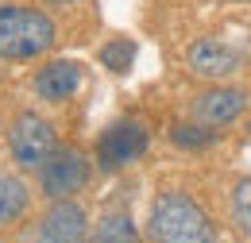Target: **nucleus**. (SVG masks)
<instances>
[{
	"label": "nucleus",
	"mask_w": 251,
	"mask_h": 243,
	"mask_svg": "<svg viewBox=\"0 0 251 243\" xmlns=\"http://www.w3.org/2000/svg\"><path fill=\"white\" fill-rule=\"evenodd\" d=\"M151 243H217V228L209 213L189 193H162L147 216Z\"/></svg>",
	"instance_id": "obj_1"
},
{
	"label": "nucleus",
	"mask_w": 251,
	"mask_h": 243,
	"mask_svg": "<svg viewBox=\"0 0 251 243\" xmlns=\"http://www.w3.org/2000/svg\"><path fill=\"white\" fill-rule=\"evenodd\" d=\"M50 47H54L50 16L24 4H0V58H39Z\"/></svg>",
	"instance_id": "obj_2"
},
{
	"label": "nucleus",
	"mask_w": 251,
	"mask_h": 243,
	"mask_svg": "<svg viewBox=\"0 0 251 243\" xmlns=\"http://www.w3.org/2000/svg\"><path fill=\"white\" fill-rule=\"evenodd\" d=\"M8 147H12V158L20 170H39L58 147V131L39 112H20L8 131Z\"/></svg>",
	"instance_id": "obj_3"
},
{
	"label": "nucleus",
	"mask_w": 251,
	"mask_h": 243,
	"mask_svg": "<svg viewBox=\"0 0 251 243\" xmlns=\"http://www.w3.org/2000/svg\"><path fill=\"white\" fill-rule=\"evenodd\" d=\"M89 182V158L77 147H54V154L39 166V189L47 201H66Z\"/></svg>",
	"instance_id": "obj_4"
},
{
	"label": "nucleus",
	"mask_w": 251,
	"mask_h": 243,
	"mask_svg": "<svg viewBox=\"0 0 251 243\" xmlns=\"http://www.w3.org/2000/svg\"><path fill=\"white\" fill-rule=\"evenodd\" d=\"M147 151V127L135 120L108 123L97 139V166L100 170H124Z\"/></svg>",
	"instance_id": "obj_5"
},
{
	"label": "nucleus",
	"mask_w": 251,
	"mask_h": 243,
	"mask_svg": "<svg viewBox=\"0 0 251 243\" xmlns=\"http://www.w3.org/2000/svg\"><path fill=\"white\" fill-rule=\"evenodd\" d=\"M89 240V216L77 201H50V209L39 220L35 243H85Z\"/></svg>",
	"instance_id": "obj_6"
},
{
	"label": "nucleus",
	"mask_w": 251,
	"mask_h": 243,
	"mask_svg": "<svg viewBox=\"0 0 251 243\" xmlns=\"http://www.w3.org/2000/svg\"><path fill=\"white\" fill-rule=\"evenodd\" d=\"M248 108V89H232V85H217L193 97V120L205 127H224Z\"/></svg>",
	"instance_id": "obj_7"
},
{
	"label": "nucleus",
	"mask_w": 251,
	"mask_h": 243,
	"mask_svg": "<svg viewBox=\"0 0 251 243\" xmlns=\"http://www.w3.org/2000/svg\"><path fill=\"white\" fill-rule=\"evenodd\" d=\"M240 50L236 47H228L224 39H197L193 47H189V70L197 73V77H228V73H236L240 70Z\"/></svg>",
	"instance_id": "obj_8"
},
{
	"label": "nucleus",
	"mask_w": 251,
	"mask_h": 243,
	"mask_svg": "<svg viewBox=\"0 0 251 243\" xmlns=\"http://www.w3.org/2000/svg\"><path fill=\"white\" fill-rule=\"evenodd\" d=\"M81 85V66L77 62H50L35 73V93L43 100H66Z\"/></svg>",
	"instance_id": "obj_9"
},
{
	"label": "nucleus",
	"mask_w": 251,
	"mask_h": 243,
	"mask_svg": "<svg viewBox=\"0 0 251 243\" xmlns=\"http://www.w3.org/2000/svg\"><path fill=\"white\" fill-rule=\"evenodd\" d=\"M27 201H31L27 185L20 182V178H12V174H0V224L20 220L24 209H27Z\"/></svg>",
	"instance_id": "obj_10"
},
{
	"label": "nucleus",
	"mask_w": 251,
	"mask_h": 243,
	"mask_svg": "<svg viewBox=\"0 0 251 243\" xmlns=\"http://www.w3.org/2000/svg\"><path fill=\"white\" fill-rule=\"evenodd\" d=\"M93 243H139V232L127 213H104L93 228Z\"/></svg>",
	"instance_id": "obj_11"
},
{
	"label": "nucleus",
	"mask_w": 251,
	"mask_h": 243,
	"mask_svg": "<svg viewBox=\"0 0 251 243\" xmlns=\"http://www.w3.org/2000/svg\"><path fill=\"white\" fill-rule=\"evenodd\" d=\"M170 139L178 147H186V151H205V147H213L220 139V131L205 127V123H174L170 127Z\"/></svg>",
	"instance_id": "obj_12"
},
{
	"label": "nucleus",
	"mask_w": 251,
	"mask_h": 243,
	"mask_svg": "<svg viewBox=\"0 0 251 243\" xmlns=\"http://www.w3.org/2000/svg\"><path fill=\"white\" fill-rule=\"evenodd\" d=\"M131 62H135V43L131 39H112V43L100 47V66L112 70V73H127Z\"/></svg>",
	"instance_id": "obj_13"
},
{
	"label": "nucleus",
	"mask_w": 251,
	"mask_h": 243,
	"mask_svg": "<svg viewBox=\"0 0 251 243\" xmlns=\"http://www.w3.org/2000/svg\"><path fill=\"white\" fill-rule=\"evenodd\" d=\"M232 224L244 236H251V178L236 182V189H232Z\"/></svg>",
	"instance_id": "obj_14"
},
{
	"label": "nucleus",
	"mask_w": 251,
	"mask_h": 243,
	"mask_svg": "<svg viewBox=\"0 0 251 243\" xmlns=\"http://www.w3.org/2000/svg\"><path fill=\"white\" fill-rule=\"evenodd\" d=\"M50 4H74V0H50Z\"/></svg>",
	"instance_id": "obj_15"
}]
</instances>
